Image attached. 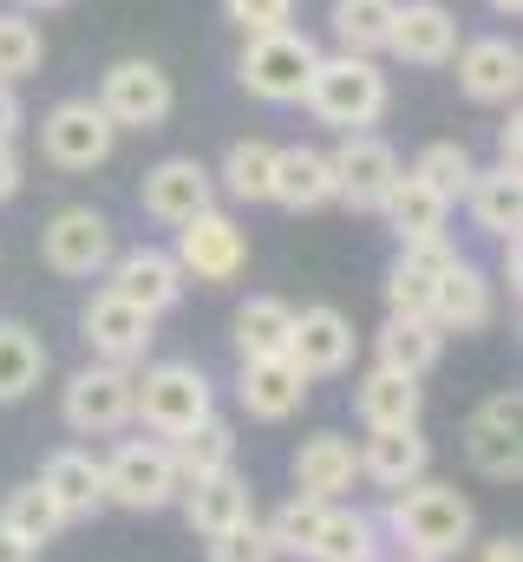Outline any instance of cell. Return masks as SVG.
<instances>
[{"instance_id":"obj_27","label":"cell","mask_w":523,"mask_h":562,"mask_svg":"<svg viewBox=\"0 0 523 562\" xmlns=\"http://www.w3.org/2000/svg\"><path fill=\"white\" fill-rule=\"evenodd\" d=\"M380 216H387L392 243L399 249H412V243H445V223H452V203L438 196V190H425L412 170H399V183L387 190V203H380Z\"/></svg>"},{"instance_id":"obj_45","label":"cell","mask_w":523,"mask_h":562,"mask_svg":"<svg viewBox=\"0 0 523 562\" xmlns=\"http://www.w3.org/2000/svg\"><path fill=\"white\" fill-rule=\"evenodd\" d=\"M518 157H523V125H518V112L498 125V170H518Z\"/></svg>"},{"instance_id":"obj_36","label":"cell","mask_w":523,"mask_h":562,"mask_svg":"<svg viewBox=\"0 0 523 562\" xmlns=\"http://www.w3.org/2000/svg\"><path fill=\"white\" fill-rule=\"evenodd\" d=\"M0 530H13L20 543H33V550H46L59 530H66V517L53 510V497L26 477V484H13L7 497H0Z\"/></svg>"},{"instance_id":"obj_40","label":"cell","mask_w":523,"mask_h":562,"mask_svg":"<svg viewBox=\"0 0 523 562\" xmlns=\"http://www.w3.org/2000/svg\"><path fill=\"white\" fill-rule=\"evenodd\" d=\"M321 517H327V504H314V497H301V491H294V497H288L268 524H262V530H268L275 557H294V562H301L308 550H314V537H321Z\"/></svg>"},{"instance_id":"obj_49","label":"cell","mask_w":523,"mask_h":562,"mask_svg":"<svg viewBox=\"0 0 523 562\" xmlns=\"http://www.w3.org/2000/svg\"><path fill=\"white\" fill-rule=\"evenodd\" d=\"M485 7H491V13H504V20H518V13H523V0H485Z\"/></svg>"},{"instance_id":"obj_34","label":"cell","mask_w":523,"mask_h":562,"mask_svg":"<svg viewBox=\"0 0 523 562\" xmlns=\"http://www.w3.org/2000/svg\"><path fill=\"white\" fill-rule=\"evenodd\" d=\"M210 177H216V190L236 196V203H268V183H275V144L268 138H236Z\"/></svg>"},{"instance_id":"obj_51","label":"cell","mask_w":523,"mask_h":562,"mask_svg":"<svg viewBox=\"0 0 523 562\" xmlns=\"http://www.w3.org/2000/svg\"><path fill=\"white\" fill-rule=\"evenodd\" d=\"M399 562H412V557H399Z\"/></svg>"},{"instance_id":"obj_18","label":"cell","mask_w":523,"mask_h":562,"mask_svg":"<svg viewBox=\"0 0 523 562\" xmlns=\"http://www.w3.org/2000/svg\"><path fill=\"white\" fill-rule=\"evenodd\" d=\"M105 288L131 301V307H144V314H170L177 301H183V269L170 262V249H151V243H137V249H119L112 256V269H105Z\"/></svg>"},{"instance_id":"obj_24","label":"cell","mask_w":523,"mask_h":562,"mask_svg":"<svg viewBox=\"0 0 523 562\" xmlns=\"http://www.w3.org/2000/svg\"><path fill=\"white\" fill-rule=\"evenodd\" d=\"M354 419L367 431H405V425L425 419V386L412 373H392V367H367L354 380Z\"/></svg>"},{"instance_id":"obj_37","label":"cell","mask_w":523,"mask_h":562,"mask_svg":"<svg viewBox=\"0 0 523 562\" xmlns=\"http://www.w3.org/2000/svg\"><path fill=\"white\" fill-rule=\"evenodd\" d=\"M170 458H177V477H183V484H190V477H210V471H230V464H236V425L203 419L197 431H183V438L170 445Z\"/></svg>"},{"instance_id":"obj_28","label":"cell","mask_w":523,"mask_h":562,"mask_svg":"<svg viewBox=\"0 0 523 562\" xmlns=\"http://www.w3.org/2000/svg\"><path fill=\"white\" fill-rule=\"evenodd\" d=\"M452 262H458L452 243H412V249H399V262H392V276H387V314H432V294H438V281H445Z\"/></svg>"},{"instance_id":"obj_11","label":"cell","mask_w":523,"mask_h":562,"mask_svg":"<svg viewBox=\"0 0 523 562\" xmlns=\"http://www.w3.org/2000/svg\"><path fill=\"white\" fill-rule=\"evenodd\" d=\"M327 164H334V203H347L360 216H380L387 190L399 183V170H405L399 150L380 132H347V138L327 150Z\"/></svg>"},{"instance_id":"obj_44","label":"cell","mask_w":523,"mask_h":562,"mask_svg":"<svg viewBox=\"0 0 523 562\" xmlns=\"http://www.w3.org/2000/svg\"><path fill=\"white\" fill-rule=\"evenodd\" d=\"M20 125H26V112H20V86H0V144L20 138Z\"/></svg>"},{"instance_id":"obj_3","label":"cell","mask_w":523,"mask_h":562,"mask_svg":"<svg viewBox=\"0 0 523 562\" xmlns=\"http://www.w3.org/2000/svg\"><path fill=\"white\" fill-rule=\"evenodd\" d=\"M301 105L347 138V132H374L387 119L392 86H387V72H380V59H367V53H321L314 72H308Z\"/></svg>"},{"instance_id":"obj_30","label":"cell","mask_w":523,"mask_h":562,"mask_svg":"<svg viewBox=\"0 0 523 562\" xmlns=\"http://www.w3.org/2000/svg\"><path fill=\"white\" fill-rule=\"evenodd\" d=\"M445 353V334L425 321V314H387V327L374 334V367H392V373H412L425 380Z\"/></svg>"},{"instance_id":"obj_14","label":"cell","mask_w":523,"mask_h":562,"mask_svg":"<svg viewBox=\"0 0 523 562\" xmlns=\"http://www.w3.org/2000/svg\"><path fill=\"white\" fill-rule=\"evenodd\" d=\"M137 203H144V216H151V223L177 229V223H190V216L216 210V177H210V164H197V157H164V164H151V170H144Z\"/></svg>"},{"instance_id":"obj_13","label":"cell","mask_w":523,"mask_h":562,"mask_svg":"<svg viewBox=\"0 0 523 562\" xmlns=\"http://www.w3.org/2000/svg\"><path fill=\"white\" fill-rule=\"evenodd\" d=\"M79 340L92 347V360H112V367H144L151 347H157V314L119 301L112 288H99L86 307H79Z\"/></svg>"},{"instance_id":"obj_31","label":"cell","mask_w":523,"mask_h":562,"mask_svg":"<svg viewBox=\"0 0 523 562\" xmlns=\"http://www.w3.org/2000/svg\"><path fill=\"white\" fill-rule=\"evenodd\" d=\"M46 340L26 327V321H0V406H20L40 393L46 380Z\"/></svg>"},{"instance_id":"obj_38","label":"cell","mask_w":523,"mask_h":562,"mask_svg":"<svg viewBox=\"0 0 523 562\" xmlns=\"http://www.w3.org/2000/svg\"><path fill=\"white\" fill-rule=\"evenodd\" d=\"M412 177H419L425 190H438L445 203H465V190H471V177H478V157L458 138H438L412 157Z\"/></svg>"},{"instance_id":"obj_16","label":"cell","mask_w":523,"mask_h":562,"mask_svg":"<svg viewBox=\"0 0 523 562\" xmlns=\"http://www.w3.org/2000/svg\"><path fill=\"white\" fill-rule=\"evenodd\" d=\"M387 53L405 59V66H452L458 53V13L445 0H399L392 7V33H387Z\"/></svg>"},{"instance_id":"obj_41","label":"cell","mask_w":523,"mask_h":562,"mask_svg":"<svg viewBox=\"0 0 523 562\" xmlns=\"http://www.w3.org/2000/svg\"><path fill=\"white\" fill-rule=\"evenodd\" d=\"M210 562H281V557H275V543H268L262 517H249V524H236V530L210 537Z\"/></svg>"},{"instance_id":"obj_50","label":"cell","mask_w":523,"mask_h":562,"mask_svg":"<svg viewBox=\"0 0 523 562\" xmlns=\"http://www.w3.org/2000/svg\"><path fill=\"white\" fill-rule=\"evenodd\" d=\"M13 7H26V13H33V7H66V0H13Z\"/></svg>"},{"instance_id":"obj_21","label":"cell","mask_w":523,"mask_h":562,"mask_svg":"<svg viewBox=\"0 0 523 562\" xmlns=\"http://www.w3.org/2000/svg\"><path fill=\"white\" fill-rule=\"evenodd\" d=\"M360 484V445L341 431H314L294 445V491L314 504H341Z\"/></svg>"},{"instance_id":"obj_26","label":"cell","mask_w":523,"mask_h":562,"mask_svg":"<svg viewBox=\"0 0 523 562\" xmlns=\"http://www.w3.org/2000/svg\"><path fill=\"white\" fill-rule=\"evenodd\" d=\"M432 471V438L419 431V425H405V431H367V445H360V477L367 484H380V491H405V484H419Z\"/></svg>"},{"instance_id":"obj_1","label":"cell","mask_w":523,"mask_h":562,"mask_svg":"<svg viewBox=\"0 0 523 562\" xmlns=\"http://www.w3.org/2000/svg\"><path fill=\"white\" fill-rule=\"evenodd\" d=\"M387 530L392 543L412 562H458L478 543V510L458 484H438V477H419L405 491L387 497Z\"/></svg>"},{"instance_id":"obj_47","label":"cell","mask_w":523,"mask_h":562,"mask_svg":"<svg viewBox=\"0 0 523 562\" xmlns=\"http://www.w3.org/2000/svg\"><path fill=\"white\" fill-rule=\"evenodd\" d=\"M0 562H40V550H33V543H20L13 530H0Z\"/></svg>"},{"instance_id":"obj_22","label":"cell","mask_w":523,"mask_h":562,"mask_svg":"<svg viewBox=\"0 0 523 562\" xmlns=\"http://www.w3.org/2000/svg\"><path fill=\"white\" fill-rule=\"evenodd\" d=\"M491 314H498V281L485 276L478 262H452L445 269V281H438V294H432V327L438 334H485L491 327Z\"/></svg>"},{"instance_id":"obj_2","label":"cell","mask_w":523,"mask_h":562,"mask_svg":"<svg viewBox=\"0 0 523 562\" xmlns=\"http://www.w3.org/2000/svg\"><path fill=\"white\" fill-rule=\"evenodd\" d=\"M203 419H216V380L197 360H144V373H131V425L151 438L177 445Z\"/></svg>"},{"instance_id":"obj_35","label":"cell","mask_w":523,"mask_h":562,"mask_svg":"<svg viewBox=\"0 0 523 562\" xmlns=\"http://www.w3.org/2000/svg\"><path fill=\"white\" fill-rule=\"evenodd\" d=\"M392 7L399 0H334L327 7V26L341 40V53H387V33H392Z\"/></svg>"},{"instance_id":"obj_9","label":"cell","mask_w":523,"mask_h":562,"mask_svg":"<svg viewBox=\"0 0 523 562\" xmlns=\"http://www.w3.org/2000/svg\"><path fill=\"white\" fill-rule=\"evenodd\" d=\"M99 112L112 119V132H157L177 105V86L157 59H112L99 79Z\"/></svg>"},{"instance_id":"obj_48","label":"cell","mask_w":523,"mask_h":562,"mask_svg":"<svg viewBox=\"0 0 523 562\" xmlns=\"http://www.w3.org/2000/svg\"><path fill=\"white\" fill-rule=\"evenodd\" d=\"M504 281H511V288L523 281V249H518V236H504Z\"/></svg>"},{"instance_id":"obj_46","label":"cell","mask_w":523,"mask_h":562,"mask_svg":"<svg viewBox=\"0 0 523 562\" xmlns=\"http://www.w3.org/2000/svg\"><path fill=\"white\" fill-rule=\"evenodd\" d=\"M471 562H523L518 537H491V543H471Z\"/></svg>"},{"instance_id":"obj_12","label":"cell","mask_w":523,"mask_h":562,"mask_svg":"<svg viewBox=\"0 0 523 562\" xmlns=\"http://www.w3.org/2000/svg\"><path fill=\"white\" fill-rule=\"evenodd\" d=\"M465 458H471V471L491 477V484H518L523 477V400H518V386L491 393V400L465 419Z\"/></svg>"},{"instance_id":"obj_20","label":"cell","mask_w":523,"mask_h":562,"mask_svg":"<svg viewBox=\"0 0 523 562\" xmlns=\"http://www.w3.org/2000/svg\"><path fill=\"white\" fill-rule=\"evenodd\" d=\"M177 510H183V524L210 543V537H223V530H236V524L256 517V491H249V477L230 464V471L190 477V484L177 491Z\"/></svg>"},{"instance_id":"obj_19","label":"cell","mask_w":523,"mask_h":562,"mask_svg":"<svg viewBox=\"0 0 523 562\" xmlns=\"http://www.w3.org/2000/svg\"><path fill=\"white\" fill-rule=\"evenodd\" d=\"M33 484L53 497V510H59L66 524H86V517L105 510V464H99L86 445H59V451H46V464H40Z\"/></svg>"},{"instance_id":"obj_15","label":"cell","mask_w":523,"mask_h":562,"mask_svg":"<svg viewBox=\"0 0 523 562\" xmlns=\"http://www.w3.org/2000/svg\"><path fill=\"white\" fill-rule=\"evenodd\" d=\"M354 353H360V334H354V321H347L341 307L314 301V307H301V314H294L288 360L301 367V380H334V373H347V367H354Z\"/></svg>"},{"instance_id":"obj_17","label":"cell","mask_w":523,"mask_h":562,"mask_svg":"<svg viewBox=\"0 0 523 562\" xmlns=\"http://www.w3.org/2000/svg\"><path fill=\"white\" fill-rule=\"evenodd\" d=\"M452 66H458V92L471 105H511L523 86V53H518V40H504V33L458 40Z\"/></svg>"},{"instance_id":"obj_39","label":"cell","mask_w":523,"mask_h":562,"mask_svg":"<svg viewBox=\"0 0 523 562\" xmlns=\"http://www.w3.org/2000/svg\"><path fill=\"white\" fill-rule=\"evenodd\" d=\"M40 59H46L40 20H33L26 7H7V13H0V86L33 79V72H40Z\"/></svg>"},{"instance_id":"obj_7","label":"cell","mask_w":523,"mask_h":562,"mask_svg":"<svg viewBox=\"0 0 523 562\" xmlns=\"http://www.w3.org/2000/svg\"><path fill=\"white\" fill-rule=\"evenodd\" d=\"M112 150H119V132H112V119L99 112V99H92V92L59 99V105L40 119V157H46L53 170H66V177L112 164Z\"/></svg>"},{"instance_id":"obj_8","label":"cell","mask_w":523,"mask_h":562,"mask_svg":"<svg viewBox=\"0 0 523 562\" xmlns=\"http://www.w3.org/2000/svg\"><path fill=\"white\" fill-rule=\"evenodd\" d=\"M170 262L183 269V281L230 288V281L249 269V229H243L230 210H203V216L177 223V249H170Z\"/></svg>"},{"instance_id":"obj_43","label":"cell","mask_w":523,"mask_h":562,"mask_svg":"<svg viewBox=\"0 0 523 562\" xmlns=\"http://www.w3.org/2000/svg\"><path fill=\"white\" fill-rule=\"evenodd\" d=\"M20 183H26V164H20V150H13V144H0V203H13V196H20Z\"/></svg>"},{"instance_id":"obj_6","label":"cell","mask_w":523,"mask_h":562,"mask_svg":"<svg viewBox=\"0 0 523 562\" xmlns=\"http://www.w3.org/2000/svg\"><path fill=\"white\" fill-rule=\"evenodd\" d=\"M112 256H119V229H112V216L92 210V203H66V210H53L46 229H40V262L66 281L105 276Z\"/></svg>"},{"instance_id":"obj_33","label":"cell","mask_w":523,"mask_h":562,"mask_svg":"<svg viewBox=\"0 0 523 562\" xmlns=\"http://www.w3.org/2000/svg\"><path fill=\"white\" fill-rule=\"evenodd\" d=\"M465 210H471V223L491 236V243H504V236H518L523 229V190H518V170H478L471 177V190H465Z\"/></svg>"},{"instance_id":"obj_29","label":"cell","mask_w":523,"mask_h":562,"mask_svg":"<svg viewBox=\"0 0 523 562\" xmlns=\"http://www.w3.org/2000/svg\"><path fill=\"white\" fill-rule=\"evenodd\" d=\"M380 557H387V530H380V517L360 510V504H327L321 537H314L308 562H380Z\"/></svg>"},{"instance_id":"obj_42","label":"cell","mask_w":523,"mask_h":562,"mask_svg":"<svg viewBox=\"0 0 523 562\" xmlns=\"http://www.w3.org/2000/svg\"><path fill=\"white\" fill-rule=\"evenodd\" d=\"M223 13H230V26L243 40L275 33V26H294V0H223Z\"/></svg>"},{"instance_id":"obj_4","label":"cell","mask_w":523,"mask_h":562,"mask_svg":"<svg viewBox=\"0 0 523 562\" xmlns=\"http://www.w3.org/2000/svg\"><path fill=\"white\" fill-rule=\"evenodd\" d=\"M314 59H321V46H314L301 26H275V33H256V40H243V59H236V86H243L249 99H262V105H301Z\"/></svg>"},{"instance_id":"obj_10","label":"cell","mask_w":523,"mask_h":562,"mask_svg":"<svg viewBox=\"0 0 523 562\" xmlns=\"http://www.w3.org/2000/svg\"><path fill=\"white\" fill-rule=\"evenodd\" d=\"M59 419L79 438H119L131 425V367H112V360H86L66 393H59Z\"/></svg>"},{"instance_id":"obj_23","label":"cell","mask_w":523,"mask_h":562,"mask_svg":"<svg viewBox=\"0 0 523 562\" xmlns=\"http://www.w3.org/2000/svg\"><path fill=\"white\" fill-rule=\"evenodd\" d=\"M268 203L294 210V216H314L334 203V164L321 144H275V183H268Z\"/></svg>"},{"instance_id":"obj_25","label":"cell","mask_w":523,"mask_h":562,"mask_svg":"<svg viewBox=\"0 0 523 562\" xmlns=\"http://www.w3.org/2000/svg\"><path fill=\"white\" fill-rule=\"evenodd\" d=\"M308 386L314 380H301L294 360H243V373H236V400H243V413L256 425L294 419L308 406Z\"/></svg>"},{"instance_id":"obj_32","label":"cell","mask_w":523,"mask_h":562,"mask_svg":"<svg viewBox=\"0 0 523 562\" xmlns=\"http://www.w3.org/2000/svg\"><path fill=\"white\" fill-rule=\"evenodd\" d=\"M288 334H294V307L281 294H249L236 307V353L243 360H288Z\"/></svg>"},{"instance_id":"obj_5","label":"cell","mask_w":523,"mask_h":562,"mask_svg":"<svg viewBox=\"0 0 523 562\" xmlns=\"http://www.w3.org/2000/svg\"><path fill=\"white\" fill-rule=\"evenodd\" d=\"M99 464H105V504L137 510V517L170 510V504H177V491H183L177 458H170V445H164V438H119V445H112V458H99Z\"/></svg>"}]
</instances>
